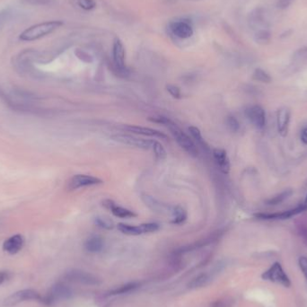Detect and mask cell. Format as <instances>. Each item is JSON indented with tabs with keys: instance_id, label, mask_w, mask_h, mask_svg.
I'll list each match as a JSON object with an SVG mask.
<instances>
[{
	"instance_id": "obj_1",
	"label": "cell",
	"mask_w": 307,
	"mask_h": 307,
	"mask_svg": "<svg viewBox=\"0 0 307 307\" xmlns=\"http://www.w3.org/2000/svg\"><path fill=\"white\" fill-rule=\"evenodd\" d=\"M148 120L152 121L154 123L162 124L167 126V128L170 130L171 134L175 137V141L178 143V145L186 151L190 156L193 158H197L199 155V149L197 145L194 143L190 136L186 133L184 132L181 128L175 123L173 120L165 116H154L149 117Z\"/></svg>"
},
{
	"instance_id": "obj_2",
	"label": "cell",
	"mask_w": 307,
	"mask_h": 307,
	"mask_svg": "<svg viewBox=\"0 0 307 307\" xmlns=\"http://www.w3.org/2000/svg\"><path fill=\"white\" fill-rule=\"evenodd\" d=\"M63 25L60 21L44 22L38 25L31 26L28 29L24 31L19 38L24 42H32L38 39L43 38L48 34H51L52 32L60 28Z\"/></svg>"
},
{
	"instance_id": "obj_3",
	"label": "cell",
	"mask_w": 307,
	"mask_h": 307,
	"mask_svg": "<svg viewBox=\"0 0 307 307\" xmlns=\"http://www.w3.org/2000/svg\"><path fill=\"white\" fill-rule=\"evenodd\" d=\"M261 278L263 280L275 283L284 287L291 286V280H290L289 277L286 275V273L285 272V270L279 262L273 263L269 267V269L262 273Z\"/></svg>"
},
{
	"instance_id": "obj_4",
	"label": "cell",
	"mask_w": 307,
	"mask_h": 307,
	"mask_svg": "<svg viewBox=\"0 0 307 307\" xmlns=\"http://www.w3.org/2000/svg\"><path fill=\"white\" fill-rule=\"evenodd\" d=\"M111 138L112 140L119 142L124 145H130L133 147L144 150L152 148L154 143V140L136 137V136L128 135V134H115V135H112Z\"/></svg>"
},
{
	"instance_id": "obj_5",
	"label": "cell",
	"mask_w": 307,
	"mask_h": 307,
	"mask_svg": "<svg viewBox=\"0 0 307 307\" xmlns=\"http://www.w3.org/2000/svg\"><path fill=\"white\" fill-rule=\"evenodd\" d=\"M118 230L121 232L124 235H140L143 234L154 233L159 230V225L157 223H145L141 224L139 226H130L123 223L118 224Z\"/></svg>"
},
{
	"instance_id": "obj_6",
	"label": "cell",
	"mask_w": 307,
	"mask_h": 307,
	"mask_svg": "<svg viewBox=\"0 0 307 307\" xmlns=\"http://www.w3.org/2000/svg\"><path fill=\"white\" fill-rule=\"evenodd\" d=\"M30 300H36V301H43V297L40 295L37 291L33 289H24L17 291L16 293L9 295L8 298H6L4 305L6 306H14L18 303L25 302V301H30Z\"/></svg>"
},
{
	"instance_id": "obj_7",
	"label": "cell",
	"mask_w": 307,
	"mask_h": 307,
	"mask_svg": "<svg viewBox=\"0 0 307 307\" xmlns=\"http://www.w3.org/2000/svg\"><path fill=\"white\" fill-rule=\"evenodd\" d=\"M112 58L113 66L119 74L128 75V71L125 64V49L123 44L119 38H115L112 48Z\"/></svg>"
},
{
	"instance_id": "obj_8",
	"label": "cell",
	"mask_w": 307,
	"mask_h": 307,
	"mask_svg": "<svg viewBox=\"0 0 307 307\" xmlns=\"http://www.w3.org/2000/svg\"><path fill=\"white\" fill-rule=\"evenodd\" d=\"M168 29L171 34L176 38H191L193 34V28L191 23L184 19L171 22L168 26Z\"/></svg>"
},
{
	"instance_id": "obj_9",
	"label": "cell",
	"mask_w": 307,
	"mask_h": 307,
	"mask_svg": "<svg viewBox=\"0 0 307 307\" xmlns=\"http://www.w3.org/2000/svg\"><path fill=\"white\" fill-rule=\"evenodd\" d=\"M66 278L68 281L76 282L87 286H94L99 284V279L93 274L80 269H72L66 273Z\"/></svg>"
},
{
	"instance_id": "obj_10",
	"label": "cell",
	"mask_w": 307,
	"mask_h": 307,
	"mask_svg": "<svg viewBox=\"0 0 307 307\" xmlns=\"http://www.w3.org/2000/svg\"><path fill=\"white\" fill-rule=\"evenodd\" d=\"M71 294H72V290L64 284L60 283L51 287L49 293L46 294V296L43 297L42 302L50 304L59 300L68 298L71 296Z\"/></svg>"
},
{
	"instance_id": "obj_11",
	"label": "cell",
	"mask_w": 307,
	"mask_h": 307,
	"mask_svg": "<svg viewBox=\"0 0 307 307\" xmlns=\"http://www.w3.org/2000/svg\"><path fill=\"white\" fill-rule=\"evenodd\" d=\"M245 116L249 121L257 128H263L266 124V114L262 107L259 105L248 107L245 110Z\"/></svg>"
},
{
	"instance_id": "obj_12",
	"label": "cell",
	"mask_w": 307,
	"mask_h": 307,
	"mask_svg": "<svg viewBox=\"0 0 307 307\" xmlns=\"http://www.w3.org/2000/svg\"><path fill=\"white\" fill-rule=\"evenodd\" d=\"M102 184V180L98 177H94L92 175H77L70 180L68 188L70 190H77L80 188L90 187Z\"/></svg>"
},
{
	"instance_id": "obj_13",
	"label": "cell",
	"mask_w": 307,
	"mask_h": 307,
	"mask_svg": "<svg viewBox=\"0 0 307 307\" xmlns=\"http://www.w3.org/2000/svg\"><path fill=\"white\" fill-rule=\"evenodd\" d=\"M303 211H304V209H303V205H300L294 209L282 211L278 213H257L254 216L255 218L262 219V220H278V219L282 220V219H288L295 215L302 213Z\"/></svg>"
},
{
	"instance_id": "obj_14",
	"label": "cell",
	"mask_w": 307,
	"mask_h": 307,
	"mask_svg": "<svg viewBox=\"0 0 307 307\" xmlns=\"http://www.w3.org/2000/svg\"><path fill=\"white\" fill-rule=\"evenodd\" d=\"M250 26L257 31L268 29V21L263 9H257L250 16Z\"/></svg>"
},
{
	"instance_id": "obj_15",
	"label": "cell",
	"mask_w": 307,
	"mask_h": 307,
	"mask_svg": "<svg viewBox=\"0 0 307 307\" xmlns=\"http://www.w3.org/2000/svg\"><path fill=\"white\" fill-rule=\"evenodd\" d=\"M123 129L124 130H126V131H128V132H131L133 133V134H136V135L156 136V137H159V138H161V139H167V138H168L167 135L164 134V133L161 132V131H159L158 129H155V128L129 125V126L124 127Z\"/></svg>"
},
{
	"instance_id": "obj_16",
	"label": "cell",
	"mask_w": 307,
	"mask_h": 307,
	"mask_svg": "<svg viewBox=\"0 0 307 307\" xmlns=\"http://www.w3.org/2000/svg\"><path fill=\"white\" fill-rule=\"evenodd\" d=\"M25 244V238L21 235H16L7 239L3 243V250L9 254L20 252Z\"/></svg>"
},
{
	"instance_id": "obj_17",
	"label": "cell",
	"mask_w": 307,
	"mask_h": 307,
	"mask_svg": "<svg viewBox=\"0 0 307 307\" xmlns=\"http://www.w3.org/2000/svg\"><path fill=\"white\" fill-rule=\"evenodd\" d=\"M215 162L223 174H229L231 169L230 160L226 154V150L215 148L212 151Z\"/></svg>"
},
{
	"instance_id": "obj_18",
	"label": "cell",
	"mask_w": 307,
	"mask_h": 307,
	"mask_svg": "<svg viewBox=\"0 0 307 307\" xmlns=\"http://www.w3.org/2000/svg\"><path fill=\"white\" fill-rule=\"evenodd\" d=\"M290 121V111L287 108H281L277 111V131L282 136H286L288 131Z\"/></svg>"
},
{
	"instance_id": "obj_19",
	"label": "cell",
	"mask_w": 307,
	"mask_h": 307,
	"mask_svg": "<svg viewBox=\"0 0 307 307\" xmlns=\"http://www.w3.org/2000/svg\"><path fill=\"white\" fill-rule=\"evenodd\" d=\"M103 240L100 236H92L86 240L85 243V249L87 252L92 253L100 252L103 249Z\"/></svg>"
},
{
	"instance_id": "obj_20",
	"label": "cell",
	"mask_w": 307,
	"mask_h": 307,
	"mask_svg": "<svg viewBox=\"0 0 307 307\" xmlns=\"http://www.w3.org/2000/svg\"><path fill=\"white\" fill-rule=\"evenodd\" d=\"M189 131H190V134L192 136V138L196 142L197 145L201 146V148L204 150V151H207V152L210 151L209 145L205 141L203 136L201 135V130L199 128H197V127H194V126H192V127L189 128Z\"/></svg>"
},
{
	"instance_id": "obj_21",
	"label": "cell",
	"mask_w": 307,
	"mask_h": 307,
	"mask_svg": "<svg viewBox=\"0 0 307 307\" xmlns=\"http://www.w3.org/2000/svg\"><path fill=\"white\" fill-rule=\"evenodd\" d=\"M110 210L113 216L119 218H136V214L134 213L129 209H124L122 207L117 206L115 203L111 205Z\"/></svg>"
},
{
	"instance_id": "obj_22",
	"label": "cell",
	"mask_w": 307,
	"mask_h": 307,
	"mask_svg": "<svg viewBox=\"0 0 307 307\" xmlns=\"http://www.w3.org/2000/svg\"><path fill=\"white\" fill-rule=\"evenodd\" d=\"M173 220L172 223L175 225H181L187 219V211L181 206H176L172 209Z\"/></svg>"
},
{
	"instance_id": "obj_23",
	"label": "cell",
	"mask_w": 307,
	"mask_h": 307,
	"mask_svg": "<svg viewBox=\"0 0 307 307\" xmlns=\"http://www.w3.org/2000/svg\"><path fill=\"white\" fill-rule=\"evenodd\" d=\"M272 38L271 33L269 32V29H263V30L257 31L254 35L256 43L259 44H268L270 43Z\"/></svg>"
},
{
	"instance_id": "obj_24",
	"label": "cell",
	"mask_w": 307,
	"mask_h": 307,
	"mask_svg": "<svg viewBox=\"0 0 307 307\" xmlns=\"http://www.w3.org/2000/svg\"><path fill=\"white\" fill-rule=\"evenodd\" d=\"M209 281V277L206 273L201 274L199 276L192 278V281L189 283V287L190 288H199V287H202V286H206Z\"/></svg>"
},
{
	"instance_id": "obj_25",
	"label": "cell",
	"mask_w": 307,
	"mask_h": 307,
	"mask_svg": "<svg viewBox=\"0 0 307 307\" xmlns=\"http://www.w3.org/2000/svg\"><path fill=\"white\" fill-rule=\"evenodd\" d=\"M293 192L291 190H286L285 192H281L280 194H277V196L272 197L269 200L266 201V203L270 206H275V205L279 204L283 201L286 200L287 198H289L292 195Z\"/></svg>"
},
{
	"instance_id": "obj_26",
	"label": "cell",
	"mask_w": 307,
	"mask_h": 307,
	"mask_svg": "<svg viewBox=\"0 0 307 307\" xmlns=\"http://www.w3.org/2000/svg\"><path fill=\"white\" fill-rule=\"evenodd\" d=\"M152 149H153L154 154H155L156 158H157V159H158V160H164V159L167 158V150L165 149V147L163 146L162 144L159 143L158 141L154 140Z\"/></svg>"
},
{
	"instance_id": "obj_27",
	"label": "cell",
	"mask_w": 307,
	"mask_h": 307,
	"mask_svg": "<svg viewBox=\"0 0 307 307\" xmlns=\"http://www.w3.org/2000/svg\"><path fill=\"white\" fill-rule=\"evenodd\" d=\"M253 79L256 81L261 82V83H266V84H269L271 82V77L269 76V74L267 72H265L263 69L261 68H257L255 69V71L253 73Z\"/></svg>"
},
{
	"instance_id": "obj_28",
	"label": "cell",
	"mask_w": 307,
	"mask_h": 307,
	"mask_svg": "<svg viewBox=\"0 0 307 307\" xmlns=\"http://www.w3.org/2000/svg\"><path fill=\"white\" fill-rule=\"evenodd\" d=\"M94 224L96 226H98L101 228L107 229V230H111L114 227L113 221L111 220L110 218H105V217H97L94 219Z\"/></svg>"
},
{
	"instance_id": "obj_29",
	"label": "cell",
	"mask_w": 307,
	"mask_h": 307,
	"mask_svg": "<svg viewBox=\"0 0 307 307\" xmlns=\"http://www.w3.org/2000/svg\"><path fill=\"white\" fill-rule=\"evenodd\" d=\"M136 287H137V284H136V283H129V284H126L124 286H119V287H117L115 289L112 290V291L110 292V294H127V293H129V292L133 291Z\"/></svg>"
},
{
	"instance_id": "obj_30",
	"label": "cell",
	"mask_w": 307,
	"mask_h": 307,
	"mask_svg": "<svg viewBox=\"0 0 307 307\" xmlns=\"http://www.w3.org/2000/svg\"><path fill=\"white\" fill-rule=\"evenodd\" d=\"M74 2L77 7L84 9L85 11L93 10L96 7V3L94 0H74Z\"/></svg>"
},
{
	"instance_id": "obj_31",
	"label": "cell",
	"mask_w": 307,
	"mask_h": 307,
	"mask_svg": "<svg viewBox=\"0 0 307 307\" xmlns=\"http://www.w3.org/2000/svg\"><path fill=\"white\" fill-rule=\"evenodd\" d=\"M226 123L227 128H229L232 132H237L239 130V128H240V123H239L237 119H236L235 117H234V116H229V117H227Z\"/></svg>"
},
{
	"instance_id": "obj_32",
	"label": "cell",
	"mask_w": 307,
	"mask_h": 307,
	"mask_svg": "<svg viewBox=\"0 0 307 307\" xmlns=\"http://www.w3.org/2000/svg\"><path fill=\"white\" fill-rule=\"evenodd\" d=\"M167 89L169 94L175 99L182 98V92L178 86L174 85H168L167 86Z\"/></svg>"
},
{
	"instance_id": "obj_33",
	"label": "cell",
	"mask_w": 307,
	"mask_h": 307,
	"mask_svg": "<svg viewBox=\"0 0 307 307\" xmlns=\"http://www.w3.org/2000/svg\"><path fill=\"white\" fill-rule=\"evenodd\" d=\"M24 3L29 5H37V6H46L51 5L54 0H22Z\"/></svg>"
},
{
	"instance_id": "obj_34",
	"label": "cell",
	"mask_w": 307,
	"mask_h": 307,
	"mask_svg": "<svg viewBox=\"0 0 307 307\" xmlns=\"http://www.w3.org/2000/svg\"><path fill=\"white\" fill-rule=\"evenodd\" d=\"M298 264L307 281V257H304V256L300 257L298 260Z\"/></svg>"
},
{
	"instance_id": "obj_35",
	"label": "cell",
	"mask_w": 307,
	"mask_h": 307,
	"mask_svg": "<svg viewBox=\"0 0 307 307\" xmlns=\"http://www.w3.org/2000/svg\"><path fill=\"white\" fill-rule=\"evenodd\" d=\"M294 0H277V8L278 9H286L287 8H289L290 5L293 3Z\"/></svg>"
},
{
	"instance_id": "obj_36",
	"label": "cell",
	"mask_w": 307,
	"mask_h": 307,
	"mask_svg": "<svg viewBox=\"0 0 307 307\" xmlns=\"http://www.w3.org/2000/svg\"><path fill=\"white\" fill-rule=\"evenodd\" d=\"M294 58L297 59V60H302V59H306L307 58V48H303V49H300L298 51L295 52L294 54Z\"/></svg>"
},
{
	"instance_id": "obj_37",
	"label": "cell",
	"mask_w": 307,
	"mask_h": 307,
	"mask_svg": "<svg viewBox=\"0 0 307 307\" xmlns=\"http://www.w3.org/2000/svg\"><path fill=\"white\" fill-rule=\"evenodd\" d=\"M10 277V272L7 270H0V286Z\"/></svg>"
},
{
	"instance_id": "obj_38",
	"label": "cell",
	"mask_w": 307,
	"mask_h": 307,
	"mask_svg": "<svg viewBox=\"0 0 307 307\" xmlns=\"http://www.w3.org/2000/svg\"><path fill=\"white\" fill-rule=\"evenodd\" d=\"M301 140L303 142V144L307 145V127L303 128L302 134H301Z\"/></svg>"
},
{
	"instance_id": "obj_39",
	"label": "cell",
	"mask_w": 307,
	"mask_h": 307,
	"mask_svg": "<svg viewBox=\"0 0 307 307\" xmlns=\"http://www.w3.org/2000/svg\"><path fill=\"white\" fill-rule=\"evenodd\" d=\"M215 307H226L225 305V303H221V302H219V303H216L215 304Z\"/></svg>"
},
{
	"instance_id": "obj_40",
	"label": "cell",
	"mask_w": 307,
	"mask_h": 307,
	"mask_svg": "<svg viewBox=\"0 0 307 307\" xmlns=\"http://www.w3.org/2000/svg\"><path fill=\"white\" fill-rule=\"evenodd\" d=\"M303 209H304V211H306L307 210V197L306 199H305V201L303 202Z\"/></svg>"
}]
</instances>
